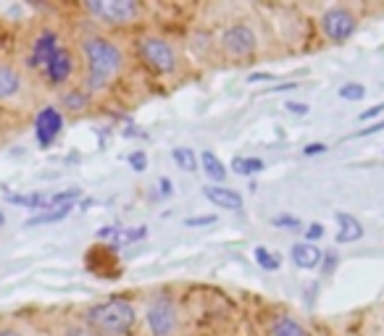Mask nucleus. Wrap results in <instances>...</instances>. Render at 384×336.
I'll use <instances>...</instances> for the list:
<instances>
[{"mask_svg":"<svg viewBox=\"0 0 384 336\" xmlns=\"http://www.w3.org/2000/svg\"><path fill=\"white\" fill-rule=\"evenodd\" d=\"M171 189H174V184L164 176V179H161V195H171Z\"/></svg>","mask_w":384,"mask_h":336,"instance_id":"e433bc0d","label":"nucleus"},{"mask_svg":"<svg viewBox=\"0 0 384 336\" xmlns=\"http://www.w3.org/2000/svg\"><path fill=\"white\" fill-rule=\"evenodd\" d=\"M71 71H74V58H71V53L61 45L53 53V58L48 61V66H45V76H48V82H50L53 87H58V85L69 82Z\"/></svg>","mask_w":384,"mask_h":336,"instance_id":"9d476101","label":"nucleus"},{"mask_svg":"<svg viewBox=\"0 0 384 336\" xmlns=\"http://www.w3.org/2000/svg\"><path fill=\"white\" fill-rule=\"evenodd\" d=\"M232 168H234V174H240V176H253V174H258V171H264V161H261V158H245V155H237V158H232Z\"/></svg>","mask_w":384,"mask_h":336,"instance_id":"4be33fe9","label":"nucleus"},{"mask_svg":"<svg viewBox=\"0 0 384 336\" xmlns=\"http://www.w3.org/2000/svg\"><path fill=\"white\" fill-rule=\"evenodd\" d=\"M171 158H174L176 168H182V171H198V155L192 152V147H174L171 150Z\"/></svg>","mask_w":384,"mask_h":336,"instance_id":"412c9836","label":"nucleus"},{"mask_svg":"<svg viewBox=\"0 0 384 336\" xmlns=\"http://www.w3.org/2000/svg\"><path fill=\"white\" fill-rule=\"evenodd\" d=\"M203 197L213 203L216 207H224V210H242L245 207V200L237 189H229L224 184H208L203 187Z\"/></svg>","mask_w":384,"mask_h":336,"instance_id":"9b49d317","label":"nucleus"},{"mask_svg":"<svg viewBox=\"0 0 384 336\" xmlns=\"http://www.w3.org/2000/svg\"><path fill=\"white\" fill-rule=\"evenodd\" d=\"M82 53L87 61V87L90 89H106L119 76L124 58L116 45L100 37V34H87L82 37Z\"/></svg>","mask_w":384,"mask_h":336,"instance_id":"f257e3e1","label":"nucleus"},{"mask_svg":"<svg viewBox=\"0 0 384 336\" xmlns=\"http://www.w3.org/2000/svg\"><path fill=\"white\" fill-rule=\"evenodd\" d=\"M321 29H324V34H327L329 43L342 45L355 34V29H358V19H355L348 8L332 6V8H327V11L321 13Z\"/></svg>","mask_w":384,"mask_h":336,"instance_id":"39448f33","label":"nucleus"},{"mask_svg":"<svg viewBox=\"0 0 384 336\" xmlns=\"http://www.w3.org/2000/svg\"><path fill=\"white\" fill-rule=\"evenodd\" d=\"M334 265H337V255H332V252H324V261H321V271L329 276L334 271Z\"/></svg>","mask_w":384,"mask_h":336,"instance_id":"7c9ffc66","label":"nucleus"},{"mask_svg":"<svg viewBox=\"0 0 384 336\" xmlns=\"http://www.w3.org/2000/svg\"><path fill=\"white\" fill-rule=\"evenodd\" d=\"M148 328L153 336H171L176 331V307L169 297H158L150 307H148Z\"/></svg>","mask_w":384,"mask_h":336,"instance_id":"0eeeda50","label":"nucleus"},{"mask_svg":"<svg viewBox=\"0 0 384 336\" xmlns=\"http://www.w3.org/2000/svg\"><path fill=\"white\" fill-rule=\"evenodd\" d=\"M366 95V87L358 85V82H348V85H342L340 87V98L342 100H361Z\"/></svg>","mask_w":384,"mask_h":336,"instance_id":"393cba45","label":"nucleus"},{"mask_svg":"<svg viewBox=\"0 0 384 336\" xmlns=\"http://www.w3.org/2000/svg\"><path fill=\"white\" fill-rule=\"evenodd\" d=\"M337 224H340L337 244H350V242H358L363 237V224L350 213H337Z\"/></svg>","mask_w":384,"mask_h":336,"instance_id":"4468645a","label":"nucleus"},{"mask_svg":"<svg viewBox=\"0 0 384 336\" xmlns=\"http://www.w3.org/2000/svg\"><path fill=\"white\" fill-rule=\"evenodd\" d=\"M50 200H53V195H48V192H34V195H8V203H13V205H24L29 207V210H48L50 207Z\"/></svg>","mask_w":384,"mask_h":336,"instance_id":"f3484780","label":"nucleus"},{"mask_svg":"<svg viewBox=\"0 0 384 336\" xmlns=\"http://www.w3.org/2000/svg\"><path fill=\"white\" fill-rule=\"evenodd\" d=\"M85 11L103 24L124 27V24L137 22L143 8H140L137 0H87V3H85Z\"/></svg>","mask_w":384,"mask_h":336,"instance_id":"20e7f679","label":"nucleus"},{"mask_svg":"<svg viewBox=\"0 0 384 336\" xmlns=\"http://www.w3.org/2000/svg\"><path fill=\"white\" fill-rule=\"evenodd\" d=\"M127 163H129V168H132V171H137V174H143L145 168H148V155H145L143 150H134V152H129V158H127Z\"/></svg>","mask_w":384,"mask_h":336,"instance_id":"bb28decb","label":"nucleus"},{"mask_svg":"<svg viewBox=\"0 0 384 336\" xmlns=\"http://www.w3.org/2000/svg\"><path fill=\"white\" fill-rule=\"evenodd\" d=\"M271 334L274 336H311L306 328L297 323L295 318H290V315H279V318H276Z\"/></svg>","mask_w":384,"mask_h":336,"instance_id":"6ab92c4d","label":"nucleus"},{"mask_svg":"<svg viewBox=\"0 0 384 336\" xmlns=\"http://www.w3.org/2000/svg\"><path fill=\"white\" fill-rule=\"evenodd\" d=\"M297 85L295 82H287V85H279V87H271V89H266V92H287V89H295Z\"/></svg>","mask_w":384,"mask_h":336,"instance_id":"c9c22d12","label":"nucleus"},{"mask_svg":"<svg viewBox=\"0 0 384 336\" xmlns=\"http://www.w3.org/2000/svg\"><path fill=\"white\" fill-rule=\"evenodd\" d=\"M324 237V226L321 224H308V228H306V242H316V239H321Z\"/></svg>","mask_w":384,"mask_h":336,"instance_id":"c756f323","label":"nucleus"},{"mask_svg":"<svg viewBox=\"0 0 384 336\" xmlns=\"http://www.w3.org/2000/svg\"><path fill=\"white\" fill-rule=\"evenodd\" d=\"M58 48H61V45H58L55 32H50V29L40 32V37H37L32 45V53H29V66H32V68H45Z\"/></svg>","mask_w":384,"mask_h":336,"instance_id":"f8f14e48","label":"nucleus"},{"mask_svg":"<svg viewBox=\"0 0 384 336\" xmlns=\"http://www.w3.org/2000/svg\"><path fill=\"white\" fill-rule=\"evenodd\" d=\"M148 234V228L145 226H137V228H116V234H113V242H111V247H119V244H132V242H140L145 239Z\"/></svg>","mask_w":384,"mask_h":336,"instance_id":"5701e85b","label":"nucleus"},{"mask_svg":"<svg viewBox=\"0 0 384 336\" xmlns=\"http://www.w3.org/2000/svg\"><path fill=\"white\" fill-rule=\"evenodd\" d=\"M271 224H274L276 228H292V231H300V228H303V221L297 216H274Z\"/></svg>","mask_w":384,"mask_h":336,"instance_id":"a878e982","label":"nucleus"},{"mask_svg":"<svg viewBox=\"0 0 384 336\" xmlns=\"http://www.w3.org/2000/svg\"><path fill=\"white\" fill-rule=\"evenodd\" d=\"M285 108L290 110V113H297V116H306L308 110H311L306 103H285Z\"/></svg>","mask_w":384,"mask_h":336,"instance_id":"473e14b6","label":"nucleus"},{"mask_svg":"<svg viewBox=\"0 0 384 336\" xmlns=\"http://www.w3.org/2000/svg\"><path fill=\"white\" fill-rule=\"evenodd\" d=\"M0 336H22L19 331H11V328H0Z\"/></svg>","mask_w":384,"mask_h":336,"instance_id":"4c0bfd02","label":"nucleus"},{"mask_svg":"<svg viewBox=\"0 0 384 336\" xmlns=\"http://www.w3.org/2000/svg\"><path fill=\"white\" fill-rule=\"evenodd\" d=\"M87 326L100 336H124L134 328V305L124 297H111L106 302L92 305L85 315Z\"/></svg>","mask_w":384,"mask_h":336,"instance_id":"f03ea898","label":"nucleus"},{"mask_svg":"<svg viewBox=\"0 0 384 336\" xmlns=\"http://www.w3.org/2000/svg\"><path fill=\"white\" fill-rule=\"evenodd\" d=\"M137 55L155 74H171V71H176V64H179L174 45L166 43L164 37H150V34L137 40Z\"/></svg>","mask_w":384,"mask_h":336,"instance_id":"7ed1b4c3","label":"nucleus"},{"mask_svg":"<svg viewBox=\"0 0 384 336\" xmlns=\"http://www.w3.org/2000/svg\"><path fill=\"white\" fill-rule=\"evenodd\" d=\"M64 129V119H61V113L53 108V105H48L37 113V121H34V134H37V142H40V147H50L53 140L61 134Z\"/></svg>","mask_w":384,"mask_h":336,"instance_id":"1a4fd4ad","label":"nucleus"},{"mask_svg":"<svg viewBox=\"0 0 384 336\" xmlns=\"http://www.w3.org/2000/svg\"><path fill=\"white\" fill-rule=\"evenodd\" d=\"M255 263L264 268V271H276L279 265H282V261H279V255H274V252H269L266 247H255Z\"/></svg>","mask_w":384,"mask_h":336,"instance_id":"b1692460","label":"nucleus"},{"mask_svg":"<svg viewBox=\"0 0 384 336\" xmlns=\"http://www.w3.org/2000/svg\"><path fill=\"white\" fill-rule=\"evenodd\" d=\"M255 48H258V37L248 24H234L221 34V50L229 58H248L255 53Z\"/></svg>","mask_w":384,"mask_h":336,"instance_id":"423d86ee","label":"nucleus"},{"mask_svg":"<svg viewBox=\"0 0 384 336\" xmlns=\"http://www.w3.org/2000/svg\"><path fill=\"white\" fill-rule=\"evenodd\" d=\"M290 258H292V263H295L297 268L311 271V268H318V265H321L324 249H318L316 244H311V242H297V244H292V249H290Z\"/></svg>","mask_w":384,"mask_h":336,"instance_id":"ddd939ff","label":"nucleus"},{"mask_svg":"<svg viewBox=\"0 0 384 336\" xmlns=\"http://www.w3.org/2000/svg\"><path fill=\"white\" fill-rule=\"evenodd\" d=\"M216 216H190L185 218V226H213Z\"/></svg>","mask_w":384,"mask_h":336,"instance_id":"cd10ccee","label":"nucleus"},{"mask_svg":"<svg viewBox=\"0 0 384 336\" xmlns=\"http://www.w3.org/2000/svg\"><path fill=\"white\" fill-rule=\"evenodd\" d=\"M327 150H329V147H327L324 142H311V145L303 147V155H306V158H313V155H324Z\"/></svg>","mask_w":384,"mask_h":336,"instance_id":"c85d7f7f","label":"nucleus"},{"mask_svg":"<svg viewBox=\"0 0 384 336\" xmlns=\"http://www.w3.org/2000/svg\"><path fill=\"white\" fill-rule=\"evenodd\" d=\"M85 265L95 276H103V279H116L119 276V261H116V247H92L85 255Z\"/></svg>","mask_w":384,"mask_h":336,"instance_id":"6e6552de","label":"nucleus"},{"mask_svg":"<svg viewBox=\"0 0 384 336\" xmlns=\"http://www.w3.org/2000/svg\"><path fill=\"white\" fill-rule=\"evenodd\" d=\"M382 113H384V103H379V105H374V108L363 110L361 116H358V121H371L376 119V116H382Z\"/></svg>","mask_w":384,"mask_h":336,"instance_id":"2f4dec72","label":"nucleus"},{"mask_svg":"<svg viewBox=\"0 0 384 336\" xmlns=\"http://www.w3.org/2000/svg\"><path fill=\"white\" fill-rule=\"evenodd\" d=\"M200 168L206 171V176H208L213 184H221V182L227 179V168H224V163H221L219 155H213L211 150H206L203 155H200Z\"/></svg>","mask_w":384,"mask_h":336,"instance_id":"dca6fc26","label":"nucleus"},{"mask_svg":"<svg viewBox=\"0 0 384 336\" xmlns=\"http://www.w3.org/2000/svg\"><path fill=\"white\" fill-rule=\"evenodd\" d=\"M22 89V76L8 64H0V100L13 98Z\"/></svg>","mask_w":384,"mask_h":336,"instance_id":"2eb2a0df","label":"nucleus"},{"mask_svg":"<svg viewBox=\"0 0 384 336\" xmlns=\"http://www.w3.org/2000/svg\"><path fill=\"white\" fill-rule=\"evenodd\" d=\"M61 100H64L69 113H82L90 105V92L87 89H69V92H64Z\"/></svg>","mask_w":384,"mask_h":336,"instance_id":"aec40b11","label":"nucleus"},{"mask_svg":"<svg viewBox=\"0 0 384 336\" xmlns=\"http://www.w3.org/2000/svg\"><path fill=\"white\" fill-rule=\"evenodd\" d=\"M74 210V205H58V207H48V210H40L37 216H32L27 221V226H43V224H58L64 221Z\"/></svg>","mask_w":384,"mask_h":336,"instance_id":"a211bd4d","label":"nucleus"},{"mask_svg":"<svg viewBox=\"0 0 384 336\" xmlns=\"http://www.w3.org/2000/svg\"><path fill=\"white\" fill-rule=\"evenodd\" d=\"M271 79H274V74H250L248 76L250 85H255V82H271Z\"/></svg>","mask_w":384,"mask_h":336,"instance_id":"f704fd0d","label":"nucleus"},{"mask_svg":"<svg viewBox=\"0 0 384 336\" xmlns=\"http://www.w3.org/2000/svg\"><path fill=\"white\" fill-rule=\"evenodd\" d=\"M384 129V121H379V124H374V126H369V129H361L358 134H353V137H369V134H374V131H382Z\"/></svg>","mask_w":384,"mask_h":336,"instance_id":"72a5a7b5","label":"nucleus"}]
</instances>
